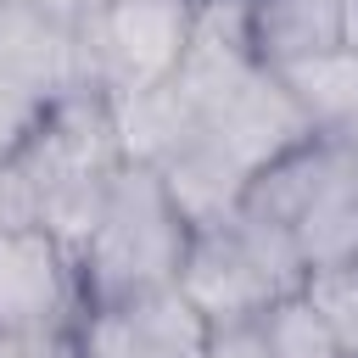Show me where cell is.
Returning <instances> with one entry per match:
<instances>
[{
    "instance_id": "obj_1",
    "label": "cell",
    "mask_w": 358,
    "mask_h": 358,
    "mask_svg": "<svg viewBox=\"0 0 358 358\" xmlns=\"http://www.w3.org/2000/svg\"><path fill=\"white\" fill-rule=\"evenodd\" d=\"M185 241H190V224L173 207L162 173L151 162H129L123 157L112 185H106V196H101V213H95L84 246L73 252L78 280H84V308L173 285Z\"/></svg>"
},
{
    "instance_id": "obj_2",
    "label": "cell",
    "mask_w": 358,
    "mask_h": 358,
    "mask_svg": "<svg viewBox=\"0 0 358 358\" xmlns=\"http://www.w3.org/2000/svg\"><path fill=\"white\" fill-rule=\"evenodd\" d=\"M173 285L185 291V302L207 324H229V319H257L280 296L302 291L308 268H302L285 224L235 201L229 213H218L207 224H190Z\"/></svg>"
},
{
    "instance_id": "obj_3",
    "label": "cell",
    "mask_w": 358,
    "mask_h": 358,
    "mask_svg": "<svg viewBox=\"0 0 358 358\" xmlns=\"http://www.w3.org/2000/svg\"><path fill=\"white\" fill-rule=\"evenodd\" d=\"M241 207L285 224L308 274L358 263V157L341 145L296 140L246 179Z\"/></svg>"
},
{
    "instance_id": "obj_4",
    "label": "cell",
    "mask_w": 358,
    "mask_h": 358,
    "mask_svg": "<svg viewBox=\"0 0 358 358\" xmlns=\"http://www.w3.org/2000/svg\"><path fill=\"white\" fill-rule=\"evenodd\" d=\"M17 162L28 173L39 224L67 252H78L95 213H101V196H106V185L123 162V145H117V129H112V101L95 95V90L62 95L50 106V117L39 123V134L17 151Z\"/></svg>"
},
{
    "instance_id": "obj_5",
    "label": "cell",
    "mask_w": 358,
    "mask_h": 358,
    "mask_svg": "<svg viewBox=\"0 0 358 358\" xmlns=\"http://www.w3.org/2000/svg\"><path fill=\"white\" fill-rule=\"evenodd\" d=\"M190 0H95L84 22L90 84L117 101L151 84H168L185 62Z\"/></svg>"
},
{
    "instance_id": "obj_6",
    "label": "cell",
    "mask_w": 358,
    "mask_h": 358,
    "mask_svg": "<svg viewBox=\"0 0 358 358\" xmlns=\"http://www.w3.org/2000/svg\"><path fill=\"white\" fill-rule=\"evenodd\" d=\"M84 280L73 252L45 229H0V336H73Z\"/></svg>"
},
{
    "instance_id": "obj_7",
    "label": "cell",
    "mask_w": 358,
    "mask_h": 358,
    "mask_svg": "<svg viewBox=\"0 0 358 358\" xmlns=\"http://www.w3.org/2000/svg\"><path fill=\"white\" fill-rule=\"evenodd\" d=\"M207 319L179 285L90 302L73 324V358H201Z\"/></svg>"
},
{
    "instance_id": "obj_8",
    "label": "cell",
    "mask_w": 358,
    "mask_h": 358,
    "mask_svg": "<svg viewBox=\"0 0 358 358\" xmlns=\"http://www.w3.org/2000/svg\"><path fill=\"white\" fill-rule=\"evenodd\" d=\"M268 67L280 73L285 95L296 101L308 134L358 157V45L352 39H336V45H319V50L268 62Z\"/></svg>"
},
{
    "instance_id": "obj_9",
    "label": "cell",
    "mask_w": 358,
    "mask_h": 358,
    "mask_svg": "<svg viewBox=\"0 0 358 358\" xmlns=\"http://www.w3.org/2000/svg\"><path fill=\"white\" fill-rule=\"evenodd\" d=\"M263 62H285L347 39V0H252Z\"/></svg>"
},
{
    "instance_id": "obj_10",
    "label": "cell",
    "mask_w": 358,
    "mask_h": 358,
    "mask_svg": "<svg viewBox=\"0 0 358 358\" xmlns=\"http://www.w3.org/2000/svg\"><path fill=\"white\" fill-rule=\"evenodd\" d=\"M257 324H263V336H268V352H274V358H352V352H347V341H341V336H336V324L313 308V296H308V291L280 296L274 308H263V313H257Z\"/></svg>"
},
{
    "instance_id": "obj_11",
    "label": "cell",
    "mask_w": 358,
    "mask_h": 358,
    "mask_svg": "<svg viewBox=\"0 0 358 358\" xmlns=\"http://www.w3.org/2000/svg\"><path fill=\"white\" fill-rule=\"evenodd\" d=\"M50 106H56V95H45L22 73L0 67V157H17L39 134V123L50 117Z\"/></svg>"
},
{
    "instance_id": "obj_12",
    "label": "cell",
    "mask_w": 358,
    "mask_h": 358,
    "mask_svg": "<svg viewBox=\"0 0 358 358\" xmlns=\"http://www.w3.org/2000/svg\"><path fill=\"white\" fill-rule=\"evenodd\" d=\"M201 358H274V352L257 319H229V324H207Z\"/></svg>"
},
{
    "instance_id": "obj_13",
    "label": "cell",
    "mask_w": 358,
    "mask_h": 358,
    "mask_svg": "<svg viewBox=\"0 0 358 358\" xmlns=\"http://www.w3.org/2000/svg\"><path fill=\"white\" fill-rule=\"evenodd\" d=\"M22 224H39L34 190H28L22 162L17 157H0V229H22Z\"/></svg>"
},
{
    "instance_id": "obj_14",
    "label": "cell",
    "mask_w": 358,
    "mask_h": 358,
    "mask_svg": "<svg viewBox=\"0 0 358 358\" xmlns=\"http://www.w3.org/2000/svg\"><path fill=\"white\" fill-rule=\"evenodd\" d=\"M0 358H73V336H0Z\"/></svg>"
},
{
    "instance_id": "obj_15",
    "label": "cell",
    "mask_w": 358,
    "mask_h": 358,
    "mask_svg": "<svg viewBox=\"0 0 358 358\" xmlns=\"http://www.w3.org/2000/svg\"><path fill=\"white\" fill-rule=\"evenodd\" d=\"M347 39L358 45V0H347Z\"/></svg>"
},
{
    "instance_id": "obj_16",
    "label": "cell",
    "mask_w": 358,
    "mask_h": 358,
    "mask_svg": "<svg viewBox=\"0 0 358 358\" xmlns=\"http://www.w3.org/2000/svg\"><path fill=\"white\" fill-rule=\"evenodd\" d=\"M352 358H358V347H352Z\"/></svg>"
}]
</instances>
